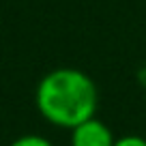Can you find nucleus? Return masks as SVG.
I'll list each match as a JSON object with an SVG mask.
<instances>
[{"label":"nucleus","mask_w":146,"mask_h":146,"mask_svg":"<svg viewBox=\"0 0 146 146\" xmlns=\"http://www.w3.org/2000/svg\"><path fill=\"white\" fill-rule=\"evenodd\" d=\"M35 105L43 120L71 131L97 116L99 92L88 73L73 67L52 69L35 88Z\"/></svg>","instance_id":"nucleus-1"},{"label":"nucleus","mask_w":146,"mask_h":146,"mask_svg":"<svg viewBox=\"0 0 146 146\" xmlns=\"http://www.w3.org/2000/svg\"><path fill=\"white\" fill-rule=\"evenodd\" d=\"M114 131L97 116L84 120L69 131V146H114Z\"/></svg>","instance_id":"nucleus-2"},{"label":"nucleus","mask_w":146,"mask_h":146,"mask_svg":"<svg viewBox=\"0 0 146 146\" xmlns=\"http://www.w3.org/2000/svg\"><path fill=\"white\" fill-rule=\"evenodd\" d=\"M114 146H146V135H137V133H127V135L116 137Z\"/></svg>","instance_id":"nucleus-4"},{"label":"nucleus","mask_w":146,"mask_h":146,"mask_svg":"<svg viewBox=\"0 0 146 146\" xmlns=\"http://www.w3.org/2000/svg\"><path fill=\"white\" fill-rule=\"evenodd\" d=\"M9 146H54V144L41 133H24V135L15 137Z\"/></svg>","instance_id":"nucleus-3"}]
</instances>
